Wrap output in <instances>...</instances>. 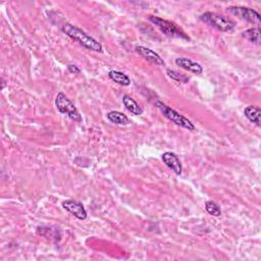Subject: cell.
<instances>
[{
    "mask_svg": "<svg viewBox=\"0 0 261 261\" xmlns=\"http://www.w3.org/2000/svg\"><path fill=\"white\" fill-rule=\"evenodd\" d=\"M108 77H109L110 80H112L114 83L119 84L121 86H130V79L126 74H124L122 72L110 71L108 73Z\"/></svg>",
    "mask_w": 261,
    "mask_h": 261,
    "instance_id": "14",
    "label": "cell"
},
{
    "mask_svg": "<svg viewBox=\"0 0 261 261\" xmlns=\"http://www.w3.org/2000/svg\"><path fill=\"white\" fill-rule=\"evenodd\" d=\"M123 103L127 110L134 115H141L143 114V112H144V110H143V108L140 106V104L134 98L129 95H124Z\"/></svg>",
    "mask_w": 261,
    "mask_h": 261,
    "instance_id": "11",
    "label": "cell"
},
{
    "mask_svg": "<svg viewBox=\"0 0 261 261\" xmlns=\"http://www.w3.org/2000/svg\"><path fill=\"white\" fill-rule=\"evenodd\" d=\"M55 106L58 111L62 114H67L71 120L81 123L82 122V115L78 111L75 104L65 96L63 93H58L55 98Z\"/></svg>",
    "mask_w": 261,
    "mask_h": 261,
    "instance_id": "5",
    "label": "cell"
},
{
    "mask_svg": "<svg viewBox=\"0 0 261 261\" xmlns=\"http://www.w3.org/2000/svg\"><path fill=\"white\" fill-rule=\"evenodd\" d=\"M136 52L139 55H141L142 57H144L145 59H147L148 61H150L152 63H155L157 65H164L165 64L163 58L158 53H156L155 51H153L152 49H150L148 47L137 46Z\"/></svg>",
    "mask_w": 261,
    "mask_h": 261,
    "instance_id": "9",
    "label": "cell"
},
{
    "mask_svg": "<svg viewBox=\"0 0 261 261\" xmlns=\"http://www.w3.org/2000/svg\"><path fill=\"white\" fill-rule=\"evenodd\" d=\"M155 105L157 106V108L161 111V113L166 117L168 121H171L175 125L184 128V129H187L188 130H195V126L190 120H188L187 117H185L184 115L180 114L174 108L166 105V104H164L163 102L157 101L155 103Z\"/></svg>",
    "mask_w": 261,
    "mask_h": 261,
    "instance_id": "4",
    "label": "cell"
},
{
    "mask_svg": "<svg viewBox=\"0 0 261 261\" xmlns=\"http://www.w3.org/2000/svg\"><path fill=\"white\" fill-rule=\"evenodd\" d=\"M242 36L247 39L248 41H250L251 43L260 45V29L259 28H251L248 29L245 32H243Z\"/></svg>",
    "mask_w": 261,
    "mask_h": 261,
    "instance_id": "15",
    "label": "cell"
},
{
    "mask_svg": "<svg viewBox=\"0 0 261 261\" xmlns=\"http://www.w3.org/2000/svg\"><path fill=\"white\" fill-rule=\"evenodd\" d=\"M176 64L181 69L191 72L196 75H200L203 73L202 65L198 62H195L192 59L186 58V57H179L176 59Z\"/></svg>",
    "mask_w": 261,
    "mask_h": 261,
    "instance_id": "10",
    "label": "cell"
},
{
    "mask_svg": "<svg viewBox=\"0 0 261 261\" xmlns=\"http://www.w3.org/2000/svg\"><path fill=\"white\" fill-rule=\"evenodd\" d=\"M205 209L212 216H219L221 214V209L219 205L213 201H207L205 203Z\"/></svg>",
    "mask_w": 261,
    "mask_h": 261,
    "instance_id": "16",
    "label": "cell"
},
{
    "mask_svg": "<svg viewBox=\"0 0 261 261\" xmlns=\"http://www.w3.org/2000/svg\"><path fill=\"white\" fill-rule=\"evenodd\" d=\"M244 114L249 120L251 123L256 125L257 127H260V114H261V109L257 106L254 105H249L247 106L244 110Z\"/></svg>",
    "mask_w": 261,
    "mask_h": 261,
    "instance_id": "12",
    "label": "cell"
},
{
    "mask_svg": "<svg viewBox=\"0 0 261 261\" xmlns=\"http://www.w3.org/2000/svg\"><path fill=\"white\" fill-rule=\"evenodd\" d=\"M149 21L155 25L165 36L172 37V38H180V39H185V40H190V38L186 33L183 31L181 28H179L175 23H172L169 21L163 20L159 17L155 16H150Z\"/></svg>",
    "mask_w": 261,
    "mask_h": 261,
    "instance_id": "3",
    "label": "cell"
},
{
    "mask_svg": "<svg viewBox=\"0 0 261 261\" xmlns=\"http://www.w3.org/2000/svg\"><path fill=\"white\" fill-rule=\"evenodd\" d=\"M161 158L162 161L165 163V165L168 168H171L177 176L182 175L183 166L178 157V155H176L174 152H164L161 156Z\"/></svg>",
    "mask_w": 261,
    "mask_h": 261,
    "instance_id": "8",
    "label": "cell"
},
{
    "mask_svg": "<svg viewBox=\"0 0 261 261\" xmlns=\"http://www.w3.org/2000/svg\"><path fill=\"white\" fill-rule=\"evenodd\" d=\"M106 117L110 123H112L114 125L128 126L130 124L129 117L120 111H110L106 114Z\"/></svg>",
    "mask_w": 261,
    "mask_h": 261,
    "instance_id": "13",
    "label": "cell"
},
{
    "mask_svg": "<svg viewBox=\"0 0 261 261\" xmlns=\"http://www.w3.org/2000/svg\"><path fill=\"white\" fill-rule=\"evenodd\" d=\"M227 11L229 14L236 16L239 19L244 20L246 22H249L252 24L260 23V15L253 8L244 7V6H230L228 7Z\"/></svg>",
    "mask_w": 261,
    "mask_h": 261,
    "instance_id": "6",
    "label": "cell"
},
{
    "mask_svg": "<svg viewBox=\"0 0 261 261\" xmlns=\"http://www.w3.org/2000/svg\"><path fill=\"white\" fill-rule=\"evenodd\" d=\"M200 20L206 25L210 26V27L220 32H232L235 29V27H236V24H235V22L232 21L231 19L210 11L203 14L200 17Z\"/></svg>",
    "mask_w": 261,
    "mask_h": 261,
    "instance_id": "2",
    "label": "cell"
},
{
    "mask_svg": "<svg viewBox=\"0 0 261 261\" xmlns=\"http://www.w3.org/2000/svg\"><path fill=\"white\" fill-rule=\"evenodd\" d=\"M68 70L72 74H80V72H81L80 69L78 68L77 65H75V64H69L68 65Z\"/></svg>",
    "mask_w": 261,
    "mask_h": 261,
    "instance_id": "18",
    "label": "cell"
},
{
    "mask_svg": "<svg viewBox=\"0 0 261 261\" xmlns=\"http://www.w3.org/2000/svg\"><path fill=\"white\" fill-rule=\"evenodd\" d=\"M62 32L69 36L71 39H73L74 41L78 42L86 49L96 51V52H101L102 51V45L95 40L94 38L89 36L86 34L83 30L79 29L76 26L72 24H64L62 27Z\"/></svg>",
    "mask_w": 261,
    "mask_h": 261,
    "instance_id": "1",
    "label": "cell"
},
{
    "mask_svg": "<svg viewBox=\"0 0 261 261\" xmlns=\"http://www.w3.org/2000/svg\"><path fill=\"white\" fill-rule=\"evenodd\" d=\"M62 207L72 215L77 217L78 219L85 220L88 216L85 207L81 202H78L76 200H71V199L65 200L62 202Z\"/></svg>",
    "mask_w": 261,
    "mask_h": 261,
    "instance_id": "7",
    "label": "cell"
},
{
    "mask_svg": "<svg viewBox=\"0 0 261 261\" xmlns=\"http://www.w3.org/2000/svg\"><path fill=\"white\" fill-rule=\"evenodd\" d=\"M166 74L167 76L171 78V79L177 81V82H181V83H188L189 82V78L185 75L183 74H180L179 72L177 71H174V70H167L166 71Z\"/></svg>",
    "mask_w": 261,
    "mask_h": 261,
    "instance_id": "17",
    "label": "cell"
}]
</instances>
